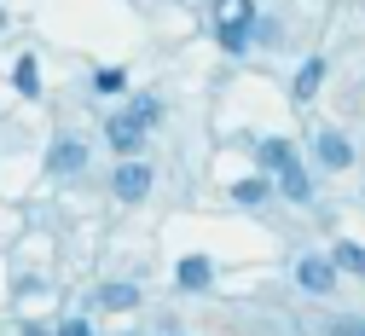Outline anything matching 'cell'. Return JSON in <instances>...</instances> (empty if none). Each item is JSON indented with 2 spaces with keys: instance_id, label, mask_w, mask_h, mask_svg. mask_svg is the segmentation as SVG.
Wrapping results in <instances>:
<instances>
[{
  "instance_id": "obj_1",
  "label": "cell",
  "mask_w": 365,
  "mask_h": 336,
  "mask_svg": "<svg viewBox=\"0 0 365 336\" xmlns=\"http://www.w3.org/2000/svg\"><path fill=\"white\" fill-rule=\"evenodd\" d=\"M296 284H302L307 296H331L336 290V261L331 255H302L296 261Z\"/></svg>"
},
{
  "instance_id": "obj_2",
  "label": "cell",
  "mask_w": 365,
  "mask_h": 336,
  "mask_svg": "<svg viewBox=\"0 0 365 336\" xmlns=\"http://www.w3.org/2000/svg\"><path fill=\"white\" fill-rule=\"evenodd\" d=\"M110 191H116L122 203H140L145 191H151V168H145L140 157H128V163L116 168V180H110Z\"/></svg>"
},
{
  "instance_id": "obj_3",
  "label": "cell",
  "mask_w": 365,
  "mask_h": 336,
  "mask_svg": "<svg viewBox=\"0 0 365 336\" xmlns=\"http://www.w3.org/2000/svg\"><path fill=\"white\" fill-rule=\"evenodd\" d=\"M313 157L325 163V168H348V163H354V146H348V133H336V128H319V139H313Z\"/></svg>"
},
{
  "instance_id": "obj_4",
  "label": "cell",
  "mask_w": 365,
  "mask_h": 336,
  "mask_svg": "<svg viewBox=\"0 0 365 336\" xmlns=\"http://www.w3.org/2000/svg\"><path fill=\"white\" fill-rule=\"evenodd\" d=\"M105 139H110V146L122 151V163H128L133 151H140V139H145V128H140V122H133V116L122 111V116H110V122H105Z\"/></svg>"
},
{
  "instance_id": "obj_5",
  "label": "cell",
  "mask_w": 365,
  "mask_h": 336,
  "mask_svg": "<svg viewBox=\"0 0 365 336\" xmlns=\"http://www.w3.org/2000/svg\"><path fill=\"white\" fill-rule=\"evenodd\" d=\"M47 168L53 174H81L87 168V146H81V139H58V146L47 151Z\"/></svg>"
},
{
  "instance_id": "obj_6",
  "label": "cell",
  "mask_w": 365,
  "mask_h": 336,
  "mask_svg": "<svg viewBox=\"0 0 365 336\" xmlns=\"http://www.w3.org/2000/svg\"><path fill=\"white\" fill-rule=\"evenodd\" d=\"M209 278H215V267H209L203 255H186V261L174 267V284H180V290H209Z\"/></svg>"
},
{
  "instance_id": "obj_7",
  "label": "cell",
  "mask_w": 365,
  "mask_h": 336,
  "mask_svg": "<svg viewBox=\"0 0 365 336\" xmlns=\"http://www.w3.org/2000/svg\"><path fill=\"white\" fill-rule=\"evenodd\" d=\"M215 18H220V29H250L255 24V0H215Z\"/></svg>"
},
{
  "instance_id": "obj_8",
  "label": "cell",
  "mask_w": 365,
  "mask_h": 336,
  "mask_svg": "<svg viewBox=\"0 0 365 336\" xmlns=\"http://www.w3.org/2000/svg\"><path fill=\"white\" fill-rule=\"evenodd\" d=\"M279 185H284V198H290V203H307V198H313V185H307V174H302V163H296V157L279 168Z\"/></svg>"
},
{
  "instance_id": "obj_9",
  "label": "cell",
  "mask_w": 365,
  "mask_h": 336,
  "mask_svg": "<svg viewBox=\"0 0 365 336\" xmlns=\"http://www.w3.org/2000/svg\"><path fill=\"white\" fill-rule=\"evenodd\" d=\"M99 307H105V313H128V307H140V290H133V284H105V290H99Z\"/></svg>"
},
{
  "instance_id": "obj_10",
  "label": "cell",
  "mask_w": 365,
  "mask_h": 336,
  "mask_svg": "<svg viewBox=\"0 0 365 336\" xmlns=\"http://www.w3.org/2000/svg\"><path fill=\"white\" fill-rule=\"evenodd\" d=\"M319 81H325V58H307V64L296 70V99H302V105L319 93Z\"/></svg>"
},
{
  "instance_id": "obj_11",
  "label": "cell",
  "mask_w": 365,
  "mask_h": 336,
  "mask_svg": "<svg viewBox=\"0 0 365 336\" xmlns=\"http://www.w3.org/2000/svg\"><path fill=\"white\" fill-rule=\"evenodd\" d=\"M255 157H261V168H267V174H279V168L296 157V146H290V139H267V146H261Z\"/></svg>"
},
{
  "instance_id": "obj_12",
  "label": "cell",
  "mask_w": 365,
  "mask_h": 336,
  "mask_svg": "<svg viewBox=\"0 0 365 336\" xmlns=\"http://www.w3.org/2000/svg\"><path fill=\"white\" fill-rule=\"evenodd\" d=\"M336 273H365V244H354V238H342V244L331 250Z\"/></svg>"
},
{
  "instance_id": "obj_13",
  "label": "cell",
  "mask_w": 365,
  "mask_h": 336,
  "mask_svg": "<svg viewBox=\"0 0 365 336\" xmlns=\"http://www.w3.org/2000/svg\"><path fill=\"white\" fill-rule=\"evenodd\" d=\"M12 81H18V93H24V99H35V93H41V76H35V58H18V70H12Z\"/></svg>"
},
{
  "instance_id": "obj_14",
  "label": "cell",
  "mask_w": 365,
  "mask_h": 336,
  "mask_svg": "<svg viewBox=\"0 0 365 336\" xmlns=\"http://www.w3.org/2000/svg\"><path fill=\"white\" fill-rule=\"evenodd\" d=\"M232 198H238L244 209H255V203H267V180H238V185H232Z\"/></svg>"
},
{
  "instance_id": "obj_15",
  "label": "cell",
  "mask_w": 365,
  "mask_h": 336,
  "mask_svg": "<svg viewBox=\"0 0 365 336\" xmlns=\"http://www.w3.org/2000/svg\"><path fill=\"white\" fill-rule=\"evenodd\" d=\"M128 116L140 122V128H151V122L163 116V105H157V99H133V111H128Z\"/></svg>"
},
{
  "instance_id": "obj_16",
  "label": "cell",
  "mask_w": 365,
  "mask_h": 336,
  "mask_svg": "<svg viewBox=\"0 0 365 336\" xmlns=\"http://www.w3.org/2000/svg\"><path fill=\"white\" fill-rule=\"evenodd\" d=\"M215 35H220L226 53H244V46H250V29H215Z\"/></svg>"
},
{
  "instance_id": "obj_17",
  "label": "cell",
  "mask_w": 365,
  "mask_h": 336,
  "mask_svg": "<svg viewBox=\"0 0 365 336\" xmlns=\"http://www.w3.org/2000/svg\"><path fill=\"white\" fill-rule=\"evenodd\" d=\"M93 87H99V93H122V70H99Z\"/></svg>"
},
{
  "instance_id": "obj_18",
  "label": "cell",
  "mask_w": 365,
  "mask_h": 336,
  "mask_svg": "<svg viewBox=\"0 0 365 336\" xmlns=\"http://www.w3.org/2000/svg\"><path fill=\"white\" fill-rule=\"evenodd\" d=\"M331 336H365V319H336Z\"/></svg>"
},
{
  "instance_id": "obj_19",
  "label": "cell",
  "mask_w": 365,
  "mask_h": 336,
  "mask_svg": "<svg viewBox=\"0 0 365 336\" xmlns=\"http://www.w3.org/2000/svg\"><path fill=\"white\" fill-rule=\"evenodd\" d=\"M58 336H93V325H87V319H64Z\"/></svg>"
},
{
  "instance_id": "obj_20",
  "label": "cell",
  "mask_w": 365,
  "mask_h": 336,
  "mask_svg": "<svg viewBox=\"0 0 365 336\" xmlns=\"http://www.w3.org/2000/svg\"><path fill=\"white\" fill-rule=\"evenodd\" d=\"M174 336H180V330H174Z\"/></svg>"
}]
</instances>
